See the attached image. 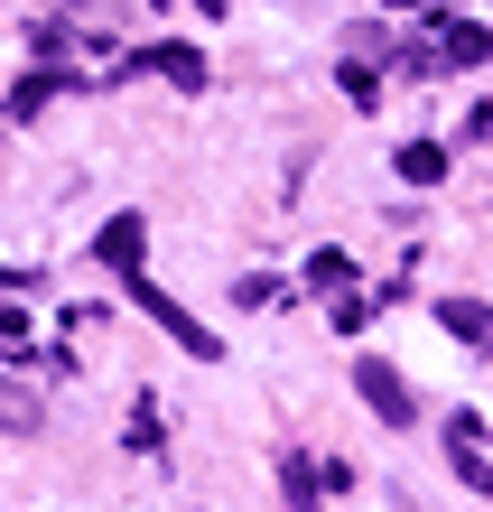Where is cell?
I'll list each match as a JSON object with an SVG mask.
<instances>
[{
	"label": "cell",
	"instance_id": "10",
	"mask_svg": "<svg viewBox=\"0 0 493 512\" xmlns=\"http://www.w3.org/2000/svg\"><path fill=\"white\" fill-rule=\"evenodd\" d=\"M149 66H159L168 84H205V56H196V47H159V56H149Z\"/></svg>",
	"mask_w": 493,
	"mask_h": 512
},
{
	"label": "cell",
	"instance_id": "4",
	"mask_svg": "<svg viewBox=\"0 0 493 512\" xmlns=\"http://www.w3.org/2000/svg\"><path fill=\"white\" fill-rule=\"evenodd\" d=\"M140 252H149V224H140V215H112V224L94 233V261H103V270H121V280L140 270Z\"/></svg>",
	"mask_w": 493,
	"mask_h": 512
},
{
	"label": "cell",
	"instance_id": "9",
	"mask_svg": "<svg viewBox=\"0 0 493 512\" xmlns=\"http://www.w3.org/2000/svg\"><path fill=\"white\" fill-rule=\"evenodd\" d=\"M66 94V75H28V84H10V122H28L38 103H56Z\"/></svg>",
	"mask_w": 493,
	"mask_h": 512
},
{
	"label": "cell",
	"instance_id": "8",
	"mask_svg": "<svg viewBox=\"0 0 493 512\" xmlns=\"http://www.w3.org/2000/svg\"><path fill=\"white\" fill-rule=\"evenodd\" d=\"M400 177H410V187H438V177H447V149L438 140H410V149H400Z\"/></svg>",
	"mask_w": 493,
	"mask_h": 512
},
{
	"label": "cell",
	"instance_id": "1",
	"mask_svg": "<svg viewBox=\"0 0 493 512\" xmlns=\"http://www.w3.org/2000/svg\"><path fill=\"white\" fill-rule=\"evenodd\" d=\"M131 298H140V308H149V317H159V326H168V336H177V345H187V354H196V364H214V354H224V345H214V326H196V317H187V308H177V298H168L159 280H149V270H131Z\"/></svg>",
	"mask_w": 493,
	"mask_h": 512
},
{
	"label": "cell",
	"instance_id": "2",
	"mask_svg": "<svg viewBox=\"0 0 493 512\" xmlns=\"http://www.w3.org/2000/svg\"><path fill=\"white\" fill-rule=\"evenodd\" d=\"M484 56H493V28H484V19H438L428 66H484Z\"/></svg>",
	"mask_w": 493,
	"mask_h": 512
},
{
	"label": "cell",
	"instance_id": "12",
	"mask_svg": "<svg viewBox=\"0 0 493 512\" xmlns=\"http://www.w3.org/2000/svg\"><path fill=\"white\" fill-rule=\"evenodd\" d=\"M382 10H428V0H382Z\"/></svg>",
	"mask_w": 493,
	"mask_h": 512
},
{
	"label": "cell",
	"instance_id": "6",
	"mask_svg": "<svg viewBox=\"0 0 493 512\" xmlns=\"http://www.w3.org/2000/svg\"><path fill=\"white\" fill-rule=\"evenodd\" d=\"M447 457H456V475H466L475 494H493V466H484V438L466 429V419H456V429H447Z\"/></svg>",
	"mask_w": 493,
	"mask_h": 512
},
{
	"label": "cell",
	"instance_id": "11",
	"mask_svg": "<svg viewBox=\"0 0 493 512\" xmlns=\"http://www.w3.org/2000/svg\"><path fill=\"white\" fill-rule=\"evenodd\" d=\"M345 270H354L345 252H317V261H307V280H317V289H345Z\"/></svg>",
	"mask_w": 493,
	"mask_h": 512
},
{
	"label": "cell",
	"instance_id": "3",
	"mask_svg": "<svg viewBox=\"0 0 493 512\" xmlns=\"http://www.w3.org/2000/svg\"><path fill=\"white\" fill-rule=\"evenodd\" d=\"M354 391H363V401H373V410L391 419V429H410V410H419V401H410V382H400L391 364H373V354L354 364Z\"/></svg>",
	"mask_w": 493,
	"mask_h": 512
},
{
	"label": "cell",
	"instance_id": "7",
	"mask_svg": "<svg viewBox=\"0 0 493 512\" xmlns=\"http://www.w3.org/2000/svg\"><path fill=\"white\" fill-rule=\"evenodd\" d=\"M28 429H38V391L0 373V438H28Z\"/></svg>",
	"mask_w": 493,
	"mask_h": 512
},
{
	"label": "cell",
	"instance_id": "5",
	"mask_svg": "<svg viewBox=\"0 0 493 512\" xmlns=\"http://www.w3.org/2000/svg\"><path fill=\"white\" fill-rule=\"evenodd\" d=\"M438 326H447V336H466V345H484L493 336V308H484V298H438Z\"/></svg>",
	"mask_w": 493,
	"mask_h": 512
}]
</instances>
